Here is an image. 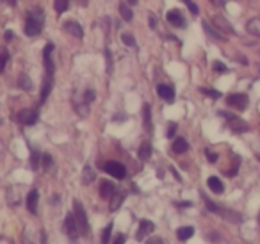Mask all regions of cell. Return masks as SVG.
Segmentation results:
<instances>
[{
    "mask_svg": "<svg viewBox=\"0 0 260 244\" xmlns=\"http://www.w3.org/2000/svg\"><path fill=\"white\" fill-rule=\"evenodd\" d=\"M15 2H16V0H9V4H11V6H15Z\"/></svg>",
    "mask_w": 260,
    "mask_h": 244,
    "instance_id": "obj_49",
    "label": "cell"
},
{
    "mask_svg": "<svg viewBox=\"0 0 260 244\" xmlns=\"http://www.w3.org/2000/svg\"><path fill=\"white\" fill-rule=\"evenodd\" d=\"M52 52H54V45L48 43L43 50V63H45V70H47V75L48 77H54L55 72V65H54V59H52Z\"/></svg>",
    "mask_w": 260,
    "mask_h": 244,
    "instance_id": "obj_7",
    "label": "cell"
},
{
    "mask_svg": "<svg viewBox=\"0 0 260 244\" xmlns=\"http://www.w3.org/2000/svg\"><path fill=\"white\" fill-rule=\"evenodd\" d=\"M219 114L223 116L224 119H226L228 127H230V129L234 130V132L242 134V132H248V130H249V125L244 121V119L237 118V116H234V114H228V112H224V111H221Z\"/></svg>",
    "mask_w": 260,
    "mask_h": 244,
    "instance_id": "obj_4",
    "label": "cell"
},
{
    "mask_svg": "<svg viewBox=\"0 0 260 244\" xmlns=\"http://www.w3.org/2000/svg\"><path fill=\"white\" fill-rule=\"evenodd\" d=\"M153 223L152 221H148V219H143L141 223H139V232H138V240H143V237L145 235H148V233H152L153 232Z\"/></svg>",
    "mask_w": 260,
    "mask_h": 244,
    "instance_id": "obj_16",
    "label": "cell"
},
{
    "mask_svg": "<svg viewBox=\"0 0 260 244\" xmlns=\"http://www.w3.org/2000/svg\"><path fill=\"white\" fill-rule=\"evenodd\" d=\"M94 100V93H93V91H86V93H84V102H86V104H87V102H93Z\"/></svg>",
    "mask_w": 260,
    "mask_h": 244,
    "instance_id": "obj_38",
    "label": "cell"
},
{
    "mask_svg": "<svg viewBox=\"0 0 260 244\" xmlns=\"http://www.w3.org/2000/svg\"><path fill=\"white\" fill-rule=\"evenodd\" d=\"M73 214H75L77 225H79V233L86 235V233L89 232V223H87L86 210H84V207H82L80 201H73Z\"/></svg>",
    "mask_w": 260,
    "mask_h": 244,
    "instance_id": "obj_3",
    "label": "cell"
},
{
    "mask_svg": "<svg viewBox=\"0 0 260 244\" xmlns=\"http://www.w3.org/2000/svg\"><path fill=\"white\" fill-rule=\"evenodd\" d=\"M38 200H40V194L36 189H32L27 194V208H29L30 214H36L38 212Z\"/></svg>",
    "mask_w": 260,
    "mask_h": 244,
    "instance_id": "obj_13",
    "label": "cell"
},
{
    "mask_svg": "<svg viewBox=\"0 0 260 244\" xmlns=\"http://www.w3.org/2000/svg\"><path fill=\"white\" fill-rule=\"evenodd\" d=\"M121 41L126 45V47H132V48L136 47V40H134V36H130V34H123V36H121Z\"/></svg>",
    "mask_w": 260,
    "mask_h": 244,
    "instance_id": "obj_33",
    "label": "cell"
},
{
    "mask_svg": "<svg viewBox=\"0 0 260 244\" xmlns=\"http://www.w3.org/2000/svg\"><path fill=\"white\" fill-rule=\"evenodd\" d=\"M207 186H209V189L212 191V193H216V194H221L224 191L223 182H221L217 176H210V178L207 180Z\"/></svg>",
    "mask_w": 260,
    "mask_h": 244,
    "instance_id": "obj_18",
    "label": "cell"
},
{
    "mask_svg": "<svg viewBox=\"0 0 260 244\" xmlns=\"http://www.w3.org/2000/svg\"><path fill=\"white\" fill-rule=\"evenodd\" d=\"M212 23L216 25V29L219 30V33H226V34H237L235 33V29L230 25V23L226 22V20L223 18V16H219V15H216V16H212Z\"/></svg>",
    "mask_w": 260,
    "mask_h": 244,
    "instance_id": "obj_10",
    "label": "cell"
},
{
    "mask_svg": "<svg viewBox=\"0 0 260 244\" xmlns=\"http://www.w3.org/2000/svg\"><path fill=\"white\" fill-rule=\"evenodd\" d=\"M43 18L45 16L40 9H36L34 13H30L29 18H27V23H25V34L27 36L34 38L41 33V29H43Z\"/></svg>",
    "mask_w": 260,
    "mask_h": 244,
    "instance_id": "obj_2",
    "label": "cell"
},
{
    "mask_svg": "<svg viewBox=\"0 0 260 244\" xmlns=\"http://www.w3.org/2000/svg\"><path fill=\"white\" fill-rule=\"evenodd\" d=\"M150 157H152V144L143 143L141 146H139V159H141V161H148Z\"/></svg>",
    "mask_w": 260,
    "mask_h": 244,
    "instance_id": "obj_22",
    "label": "cell"
},
{
    "mask_svg": "<svg viewBox=\"0 0 260 244\" xmlns=\"http://www.w3.org/2000/svg\"><path fill=\"white\" fill-rule=\"evenodd\" d=\"M184 2H185V4H187V2H191V0H184Z\"/></svg>",
    "mask_w": 260,
    "mask_h": 244,
    "instance_id": "obj_50",
    "label": "cell"
},
{
    "mask_svg": "<svg viewBox=\"0 0 260 244\" xmlns=\"http://www.w3.org/2000/svg\"><path fill=\"white\" fill-rule=\"evenodd\" d=\"M94 180V171H93V168H91V166H86V168H84V171H82V182L86 184H91Z\"/></svg>",
    "mask_w": 260,
    "mask_h": 244,
    "instance_id": "obj_25",
    "label": "cell"
},
{
    "mask_svg": "<svg viewBox=\"0 0 260 244\" xmlns=\"http://www.w3.org/2000/svg\"><path fill=\"white\" fill-rule=\"evenodd\" d=\"M123 200H125V196L123 194H112V198H111V205H109V208H111L112 212H116L119 207H121V203H123Z\"/></svg>",
    "mask_w": 260,
    "mask_h": 244,
    "instance_id": "obj_23",
    "label": "cell"
},
{
    "mask_svg": "<svg viewBox=\"0 0 260 244\" xmlns=\"http://www.w3.org/2000/svg\"><path fill=\"white\" fill-rule=\"evenodd\" d=\"M116 193L114 189V184H111L109 180H102L100 184V196L105 198V200H109V198H112V194Z\"/></svg>",
    "mask_w": 260,
    "mask_h": 244,
    "instance_id": "obj_17",
    "label": "cell"
},
{
    "mask_svg": "<svg viewBox=\"0 0 260 244\" xmlns=\"http://www.w3.org/2000/svg\"><path fill=\"white\" fill-rule=\"evenodd\" d=\"M200 91H202L203 95H207V97L214 98V100H217V98H221V93L216 89H209V87H200Z\"/></svg>",
    "mask_w": 260,
    "mask_h": 244,
    "instance_id": "obj_31",
    "label": "cell"
},
{
    "mask_svg": "<svg viewBox=\"0 0 260 244\" xmlns=\"http://www.w3.org/2000/svg\"><path fill=\"white\" fill-rule=\"evenodd\" d=\"M258 159H260V155H258Z\"/></svg>",
    "mask_w": 260,
    "mask_h": 244,
    "instance_id": "obj_51",
    "label": "cell"
},
{
    "mask_svg": "<svg viewBox=\"0 0 260 244\" xmlns=\"http://www.w3.org/2000/svg\"><path fill=\"white\" fill-rule=\"evenodd\" d=\"M202 25H203V29L207 30V34H209L210 38H216V40H223V34H219V30H217V29H212L209 22H203Z\"/></svg>",
    "mask_w": 260,
    "mask_h": 244,
    "instance_id": "obj_27",
    "label": "cell"
},
{
    "mask_svg": "<svg viewBox=\"0 0 260 244\" xmlns=\"http://www.w3.org/2000/svg\"><path fill=\"white\" fill-rule=\"evenodd\" d=\"M239 63H242V65H248V59H246V57H239Z\"/></svg>",
    "mask_w": 260,
    "mask_h": 244,
    "instance_id": "obj_45",
    "label": "cell"
},
{
    "mask_svg": "<svg viewBox=\"0 0 260 244\" xmlns=\"http://www.w3.org/2000/svg\"><path fill=\"white\" fill-rule=\"evenodd\" d=\"M119 15H121V18L125 22H130V20L134 18V15H132V11H130V8L126 4H119Z\"/></svg>",
    "mask_w": 260,
    "mask_h": 244,
    "instance_id": "obj_26",
    "label": "cell"
},
{
    "mask_svg": "<svg viewBox=\"0 0 260 244\" xmlns=\"http://www.w3.org/2000/svg\"><path fill=\"white\" fill-rule=\"evenodd\" d=\"M166 20H168V23H171V25H173V27H178V29H182V27L185 25L184 16H182L178 11H168Z\"/></svg>",
    "mask_w": 260,
    "mask_h": 244,
    "instance_id": "obj_12",
    "label": "cell"
},
{
    "mask_svg": "<svg viewBox=\"0 0 260 244\" xmlns=\"http://www.w3.org/2000/svg\"><path fill=\"white\" fill-rule=\"evenodd\" d=\"M105 57H107V72H112V57H111V52L105 50Z\"/></svg>",
    "mask_w": 260,
    "mask_h": 244,
    "instance_id": "obj_37",
    "label": "cell"
},
{
    "mask_svg": "<svg viewBox=\"0 0 260 244\" xmlns=\"http://www.w3.org/2000/svg\"><path fill=\"white\" fill-rule=\"evenodd\" d=\"M18 84H20V87H22V89H25V91H30V89H32V82H30V79L25 75V73H22V75H20Z\"/></svg>",
    "mask_w": 260,
    "mask_h": 244,
    "instance_id": "obj_28",
    "label": "cell"
},
{
    "mask_svg": "<svg viewBox=\"0 0 260 244\" xmlns=\"http://www.w3.org/2000/svg\"><path fill=\"white\" fill-rule=\"evenodd\" d=\"M6 40H13V33H11V30H8V33H6Z\"/></svg>",
    "mask_w": 260,
    "mask_h": 244,
    "instance_id": "obj_44",
    "label": "cell"
},
{
    "mask_svg": "<svg viewBox=\"0 0 260 244\" xmlns=\"http://www.w3.org/2000/svg\"><path fill=\"white\" fill-rule=\"evenodd\" d=\"M210 2H212V4H216V6H224V0H210Z\"/></svg>",
    "mask_w": 260,
    "mask_h": 244,
    "instance_id": "obj_43",
    "label": "cell"
},
{
    "mask_svg": "<svg viewBox=\"0 0 260 244\" xmlns=\"http://www.w3.org/2000/svg\"><path fill=\"white\" fill-rule=\"evenodd\" d=\"M68 6H70V0H55L54 8H55V11L61 15V13H64L66 9H68Z\"/></svg>",
    "mask_w": 260,
    "mask_h": 244,
    "instance_id": "obj_30",
    "label": "cell"
},
{
    "mask_svg": "<svg viewBox=\"0 0 260 244\" xmlns=\"http://www.w3.org/2000/svg\"><path fill=\"white\" fill-rule=\"evenodd\" d=\"M192 233H194V228H192V226H182V228L177 230V237H178V240H182V242L191 239Z\"/></svg>",
    "mask_w": 260,
    "mask_h": 244,
    "instance_id": "obj_19",
    "label": "cell"
},
{
    "mask_svg": "<svg viewBox=\"0 0 260 244\" xmlns=\"http://www.w3.org/2000/svg\"><path fill=\"white\" fill-rule=\"evenodd\" d=\"M202 198L205 200V205H207V208H209L212 214H217V216H221V218L224 219V221H230V223H241L242 221V218L237 214V212H234V210H228V208H223L221 205H217V203H214L212 200H209V198L205 196V194H202Z\"/></svg>",
    "mask_w": 260,
    "mask_h": 244,
    "instance_id": "obj_1",
    "label": "cell"
},
{
    "mask_svg": "<svg viewBox=\"0 0 260 244\" xmlns=\"http://www.w3.org/2000/svg\"><path fill=\"white\" fill-rule=\"evenodd\" d=\"M189 144L185 139H182V137H178V139L173 141V151L175 154H184V151H187Z\"/></svg>",
    "mask_w": 260,
    "mask_h": 244,
    "instance_id": "obj_21",
    "label": "cell"
},
{
    "mask_svg": "<svg viewBox=\"0 0 260 244\" xmlns=\"http://www.w3.org/2000/svg\"><path fill=\"white\" fill-rule=\"evenodd\" d=\"M226 104L230 105V107L237 109V111H244V109L248 107V97H246V95H242V93L228 95Z\"/></svg>",
    "mask_w": 260,
    "mask_h": 244,
    "instance_id": "obj_6",
    "label": "cell"
},
{
    "mask_svg": "<svg viewBox=\"0 0 260 244\" xmlns=\"http://www.w3.org/2000/svg\"><path fill=\"white\" fill-rule=\"evenodd\" d=\"M157 93H159V97L164 98L166 102H173L175 100V89L171 86L159 84V86H157Z\"/></svg>",
    "mask_w": 260,
    "mask_h": 244,
    "instance_id": "obj_11",
    "label": "cell"
},
{
    "mask_svg": "<svg viewBox=\"0 0 260 244\" xmlns=\"http://www.w3.org/2000/svg\"><path fill=\"white\" fill-rule=\"evenodd\" d=\"M214 70H216V72H219V73H224V72H226V66H224L223 63L216 61V63H214Z\"/></svg>",
    "mask_w": 260,
    "mask_h": 244,
    "instance_id": "obj_36",
    "label": "cell"
},
{
    "mask_svg": "<svg viewBox=\"0 0 260 244\" xmlns=\"http://www.w3.org/2000/svg\"><path fill=\"white\" fill-rule=\"evenodd\" d=\"M143 123H145L146 130L152 132V112H150V105L145 104L143 105Z\"/></svg>",
    "mask_w": 260,
    "mask_h": 244,
    "instance_id": "obj_20",
    "label": "cell"
},
{
    "mask_svg": "<svg viewBox=\"0 0 260 244\" xmlns=\"http://www.w3.org/2000/svg\"><path fill=\"white\" fill-rule=\"evenodd\" d=\"M64 230H66V233L70 235V239L75 240L77 237H79V225H77L75 214H72V212H70V214L66 216V219H64Z\"/></svg>",
    "mask_w": 260,
    "mask_h": 244,
    "instance_id": "obj_8",
    "label": "cell"
},
{
    "mask_svg": "<svg viewBox=\"0 0 260 244\" xmlns=\"http://www.w3.org/2000/svg\"><path fill=\"white\" fill-rule=\"evenodd\" d=\"M111 233H112V223H109V225L104 228V232H102V237H100L102 244H109V242H111Z\"/></svg>",
    "mask_w": 260,
    "mask_h": 244,
    "instance_id": "obj_29",
    "label": "cell"
},
{
    "mask_svg": "<svg viewBox=\"0 0 260 244\" xmlns=\"http://www.w3.org/2000/svg\"><path fill=\"white\" fill-rule=\"evenodd\" d=\"M30 166H32V169L40 168V154L38 151H32V155H30Z\"/></svg>",
    "mask_w": 260,
    "mask_h": 244,
    "instance_id": "obj_34",
    "label": "cell"
},
{
    "mask_svg": "<svg viewBox=\"0 0 260 244\" xmlns=\"http://www.w3.org/2000/svg\"><path fill=\"white\" fill-rule=\"evenodd\" d=\"M187 8L191 9L192 15H198V8H196V4L192 2V0H191V2H187Z\"/></svg>",
    "mask_w": 260,
    "mask_h": 244,
    "instance_id": "obj_40",
    "label": "cell"
},
{
    "mask_svg": "<svg viewBox=\"0 0 260 244\" xmlns=\"http://www.w3.org/2000/svg\"><path fill=\"white\" fill-rule=\"evenodd\" d=\"M104 169L109 173V175L114 176V178H118V180H121V178H125V176H126V169H125V166L119 164V162H116V161H109V162H105V164H104Z\"/></svg>",
    "mask_w": 260,
    "mask_h": 244,
    "instance_id": "obj_5",
    "label": "cell"
},
{
    "mask_svg": "<svg viewBox=\"0 0 260 244\" xmlns=\"http://www.w3.org/2000/svg\"><path fill=\"white\" fill-rule=\"evenodd\" d=\"M177 132V123H170V129H168V137H173Z\"/></svg>",
    "mask_w": 260,
    "mask_h": 244,
    "instance_id": "obj_39",
    "label": "cell"
},
{
    "mask_svg": "<svg viewBox=\"0 0 260 244\" xmlns=\"http://www.w3.org/2000/svg\"><path fill=\"white\" fill-rule=\"evenodd\" d=\"M150 25L155 27V18H153V16H150Z\"/></svg>",
    "mask_w": 260,
    "mask_h": 244,
    "instance_id": "obj_46",
    "label": "cell"
},
{
    "mask_svg": "<svg viewBox=\"0 0 260 244\" xmlns=\"http://www.w3.org/2000/svg\"><path fill=\"white\" fill-rule=\"evenodd\" d=\"M41 162H43V168L45 169H50L54 166V161H52V155L50 154H43L41 155Z\"/></svg>",
    "mask_w": 260,
    "mask_h": 244,
    "instance_id": "obj_32",
    "label": "cell"
},
{
    "mask_svg": "<svg viewBox=\"0 0 260 244\" xmlns=\"http://www.w3.org/2000/svg\"><path fill=\"white\" fill-rule=\"evenodd\" d=\"M207 159H209V162H216L217 161V155L212 154L210 150H207Z\"/></svg>",
    "mask_w": 260,
    "mask_h": 244,
    "instance_id": "obj_41",
    "label": "cell"
},
{
    "mask_svg": "<svg viewBox=\"0 0 260 244\" xmlns=\"http://www.w3.org/2000/svg\"><path fill=\"white\" fill-rule=\"evenodd\" d=\"M114 244H116V242H114Z\"/></svg>",
    "mask_w": 260,
    "mask_h": 244,
    "instance_id": "obj_52",
    "label": "cell"
},
{
    "mask_svg": "<svg viewBox=\"0 0 260 244\" xmlns=\"http://www.w3.org/2000/svg\"><path fill=\"white\" fill-rule=\"evenodd\" d=\"M8 59H9V54L4 50V52H2V54H0V72H4L6 63H8Z\"/></svg>",
    "mask_w": 260,
    "mask_h": 244,
    "instance_id": "obj_35",
    "label": "cell"
},
{
    "mask_svg": "<svg viewBox=\"0 0 260 244\" xmlns=\"http://www.w3.org/2000/svg\"><path fill=\"white\" fill-rule=\"evenodd\" d=\"M64 30H66V33L72 34V36L79 38V40H82V38H84L82 27H80L77 22H64Z\"/></svg>",
    "mask_w": 260,
    "mask_h": 244,
    "instance_id": "obj_14",
    "label": "cell"
},
{
    "mask_svg": "<svg viewBox=\"0 0 260 244\" xmlns=\"http://www.w3.org/2000/svg\"><path fill=\"white\" fill-rule=\"evenodd\" d=\"M146 244H162V240H160L159 237H153V239L146 240Z\"/></svg>",
    "mask_w": 260,
    "mask_h": 244,
    "instance_id": "obj_42",
    "label": "cell"
},
{
    "mask_svg": "<svg viewBox=\"0 0 260 244\" xmlns=\"http://www.w3.org/2000/svg\"><path fill=\"white\" fill-rule=\"evenodd\" d=\"M248 33L255 34V36H260V20L258 18H251L248 22Z\"/></svg>",
    "mask_w": 260,
    "mask_h": 244,
    "instance_id": "obj_24",
    "label": "cell"
},
{
    "mask_svg": "<svg viewBox=\"0 0 260 244\" xmlns=\"http://www.w3.org/2000/svg\"><path fill=\"white\" fill-rule=\"evenodd\" d=\"M52 86H54V77H48L43 80V87H41V95H40V102L41 104H45V100L48 98V95H50L52 91Z\"/></svg>",
    "mask_w": 260,
    "mask_h": 244,
    "instance_id": "obj_15",
    "label": "cell"
},
{
    "mask_svg": "<svg viewBox=\"0 0 260 244\" xmlns=\"http://www.w3.org/2000/svg\"><path fill=\"white\" fill-rule=\"evenodd\" d=\"M126 2H128L130 6H136V4H138V0H126Z\"/></svg>",
    "mask_w": 260,
    "mask_h": 244,
    "instance_id": "obj_47",
    "label": "cell"
},
{
    "mask_svg": "<svg viewBox=\"0 0 260 244\" xmlns=\"http://www.w3.org/2000/svg\"><path fill=\"white\" fill-rule=\"evenodd\" d=\"M80 2V6H87V0H79Z\"/></svg>",
    "mask_w": 260,
    "mask_h": 244,
    "instance_id": "obj_48",
    "label": "cell"
},
{
    "mask_svg": "<svg viewBox=\"0 0 260 244\" xmlns=\"http://www.w3.org/2000/svg\"><path fill=\"white\" fill-rule=\"evenodd\" d=\"M16 119L23 125H34L38 121V111H30V109H23L16 114Z\"/></svg>",
    "mask_w": 260,
    "mask_h": 244,
    "instance_id": "obj_9",
    "label": "cell"
}]
</instances>
